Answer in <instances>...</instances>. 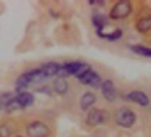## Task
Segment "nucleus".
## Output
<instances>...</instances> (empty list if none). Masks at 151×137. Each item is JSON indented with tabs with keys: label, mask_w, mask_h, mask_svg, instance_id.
<instances>
[{
	"label": "nucleus",
	"mask_w": 151,
	"mask_h": 137,
	"mask_svg": "<svg viewBox=\"0 0 151 137\" xmlns=\"http://www.w3.org/2000/svg\"><path fill=\"white\" fill-rule=\"evenodd\" d=\"M44 76L41 72L40 68L37 70H33L30 71H27L23 74H22L16 80V90L18 92H22V90L26 87H28L29 85L34 82H38L42 79H44Z\"/></svg>",
	"instance_id": "1"
},
{
	"label": "nucleus",
	"mask_w": 151,
	"mask_h": 137,
	"mask_svg": "<svg viewBox=\"0 0 151 137\" xmlns=\"http://www.w3.org/2000/svg\"><path fill=\"white\" fill-rule=\"evenodd\" d=\"M115 119L118 125L124 128H130L136 122V115L130 109L121 108L116 112Z\"/></svg>",
	"instance_id": "2"
},
{
	"label": "nucleus",
	"mask_w": 151,
	"mask_h": 137,
	"mask_svg": "<svg viewBox=\"0 0 151 137\" xmlns=\"http://www.w3.org/2000/svg\"><path fill=\"white\" fill-rule=\"evenodd\" d=\"M132 7L129 1H120L116 3L109 13V17L113 20H119L126 18L132 12Z\"/></svg>",
	"instance_id": "3"
},
{
	"label": "nucleus",
	"mask_w": 151,
	"mask_h": 137,
	"mask_svg": "<svg viewBox=\"0 0 151 137\" xmlns=\"http://www.w3.org/2000/svg\"><path fill=\"white\" fill-rule=\"evenodd\" d=\"M26 133L29 137H48L51 133V131L45 123L34 121L28 125Z\"/></svg>",
	"instance_id": "4"
},
{
	"label": "nucleus",
	"mask_w": 151,
	"mask_h": 137,
	"mask_svg": "<svg viewBox=\"0 0 151 137\" xmlns=\"http://www.w3.org/2000/svg\"><path fill=\"white\" fill-rule=\"evenodd\" d=\"M109 119V113L104 110L93 109L86 118V124L90 126H96L104 124Z\"/></svg>",
	"instance_id": "5"
},
{
	"label": "nucleus",
	"mask_w": 151,
	"mask_h": 137,
	"mask_svg": "<svg viewBox=\"0 0 151 137\" xmlns=\"http://www.w3.org/2000/svg\"><path fill=\"white\" fill-rule=\"evenodd\" d=\"M78 79L82 84L91 86L93 87H97L101 85V78L98 75L97 72L93 71L92 68L86 73H85L83 76H81Z\"/></svg>",
	"instance_id": "6"
},
{
	"label": "nucleus",
	"mask_w": 151,
	"mask_h": 137,
	"mask_svg": "<svg viewBox=\"0 0 151 137\" xmlns=\"http://www.w3.org/2000/svg\"><path fill=\"white\" fill-rule=\"evenodd\" d=\"M101 89L103 97L109 102H113L116 98V91L112 80L107 79L101 85Z\"/></svg>",
	"instance_id": "7"
},
{
	"label": "nucleus",
	"mask_w": 151,
	"mask_h": 137,
	"mask_svg": "<svg viewBox=\"0 0 151 137\" xmlns=\"http://www.w3.org/2000/svg\"><path fill=\"white\" fill-rule=\"evenodd\" d=\"M126 100L132 102H134L140 106H147L149 104V98L148 96L142 91H132L129 93L125 96Z\"/></svg>",
	"instance_id": "8"
},
{
	"label": "nucleus",
	"mask_w": 151,
	"mask_h": 137,
	"mask_svg": "<svg viewBox=\"0 0 151 137\" xmlns=\"http://www.w3.org/2000/svg\"><path fill=\"white\" fill-rule=\"evenodd\" d=\"M60 68V66L59 63L52 61V62H47V63L44 64L40 70H41V72H42L44 78L45 79V78L57 76Z\"/></svg>",
	"instance_id": "9"
},
{
	"label": "nucleus",
	"mask_w": 151,
	"mask_h": 137,
	"mask_svg": "<svg viewBox=\"0 0 151 137\" xmlns=\"http://www.w3.org/2000/svg\"><path fill=\"white\" fill-rule=\"evenodd\" d=\"M15 100L20 105L22 109H24L26 107L31 106L34 102V96L32 94L28 92H21L17 96H15Z\"/></svg>",
	"instance_id": "10"
},
{
	"label": "nucleus",
	"mask_w": 151,
	"mask_h": 137,
	"mask_svg": "<svg viewBox=\"0 0 151 137\" xmlns=\"http://www.w3.org/2000/svg\"><path fill=\"white\" fill-rule=\"evenodd\" d=\"M96 102V96L90 92L84 94L80 99V108L83 110H88Z\"/></svg>",
	"instance_id": "11"
},
{
	"label": "nucleus",
	"mask_w": 151,
	"mask_h": 137,
	"mask_svg": "<svg viewBox=\"0 0 151 137\" xmlns=\"http://www.w3.org/2000/svg\"><path fill=\"white\" fill-rule=\"evenodd\" d=\"M136 29L141 33L149 31L151 30V15L139 19L136 23Z\"/></svg>",
	"instance_id": "12"
},
{
	"label": "nucleus",
	"mask_w": 151,
	"mask_h": 137,
	"mask_svg": "<svg viewBox=\"0 0 151 137\" xmlns=\"http://www.w3.org/2000/svg\"><path fill=\"white\" fill-rule=\"evenodd\" d=\"M93 23L97 28V32H101L103 31L104 27L109 23V22L105 15L97 14L93 16Z\"/></svg>",
	"instance_id": "13"
},
{
	"label": "nucleus",
	"mask_w": 151,
	"mask_h": 137,
	"mask_svg": "<svg viewBox=\"0 0 151 137\" xmlns=\"http://www.w3.org/2000/svg\"><path fill=\"white\" fill-rule=\"evenodd\" d=\"M129 47L136 54L151 58V48H149V47H147V46H144L141 45H130Z\"/></svg>",
	"instance_id": "14"
},
{
	"label": "nucleus",
	"mask_w": 151,
	"mask_h": 137,
	"mask_svg": "<svg viewBox=\"0 0 151 137\" xmlns=\"http://www.w3.org/2000/svg\"><path fill=\"white\" fill-rule=\"evenodd\" d=\"M97 35L101 38H105V39H108L109 41H115V40L121 38V37L123 36V31L118 29V30H116L115 31H113L111 33H103V31L97 32Z\"/></svg>",
	"instance_id": "15"
},
{
	"label": "nucleus",
	"mask_w": 151,
	"mask_h": 137,
	"mask_svg": "<svg viewBox=\"0 0 151 137\" xmlns=\"http://www.w3.org/2000/svg\"><path fill=\"white\" fill-rule=\"evenodd\" d=\"M53 88L55 90L56 93L60 94H63L68 91V82L63 79H59L57 80L54 81L53 83Z\"/></svg>",
	"instance_id": "16"
},
{
	"label": "nucleus",
	"mask_w": 151,
	"mask_h": 137,
	"mask_svg": "<svg viewBox=\"0 0 151 137\" xmlns=\"http://www.w3.org/2000/svg\"><path fill=\"white\" fill-rule=\"evenodd\" d=\"M13 98L12 94L10 93H6V94H3L0 95V109H2L4 107H6V105L7 104V102Z\"/></svg>",
	"instance_id": "17"
},
{
	"label": "nucleus",
	"mask_w": 151,
	"mask_h": 137,
	"mask_svg": "<svg viewBox=\"0 0 151 137\" xmlns=\"http://www.w3.org/2000/svg\"><path fill=\"white\" fill-rule=\"evenodd\" d=\"M12 134V130L7 125H0V137H10Z\"/></svg>",
	"instance_id": "18"
},
{
	"label": "nucleus",
	"mask_w": 151,
	"mask_h": 137,
	"mask_svg": "<svg viewBox=\"0 0 151 137\" xmlns=\"http://www.w3.org/2000/svg\"><path fill=\"white\" fill-rule=\"evenodd\" d=\"M17 137H22V136H17Z\"/></svg>",
	"instance_id": "19"
}]
</instances>
